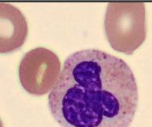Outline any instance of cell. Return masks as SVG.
<instances>
[{
	"label": "cell",
	"mask_w": 152,
	"mask_h": 127,
	"mask_svg": "<svg viewBox=\"0 0 152 127\" xmlns=\"http://www.w3.org/2000/svg\"><path fill=\"white\" fill-rule=\"evenodd\" d=\"M137 104L130 67L122 58L94 48L66 59L48 95L51 114L62 127H129Z\"/></svg>",
	"instance_id": "cell-1"
},
{
	"label": "cell",
	"mask_w": 152,
	"mask_h": 127,
	"mask_svg": "<svg viewBox=\"0 0 152 127\" xmlns=\"http://www.w3.org/2000/svg\"><path fill=\"white\" fill-rule=\"evenodd\" d=\"M104 31L111 47L133 54L147 36L146 9L143 2H110L104 17Z\"/></svg>",
	"instance_id": "cell-2"
},
{
	"label": "cell",
	"mask_w": 152,
	"mask_h": 127,
	"mask_svg": "<svg viewBox=\"0 0 152 127\" xmlns=\"http://www.w3.org/2000/svg\"><path fill=\"white\" fill-rule=\"evenodd\" d=\"M58 55L45 48H35L27 52L19 66L21 85L27 93L41 96L51 91L60 76Z\"/></svg>",
	"instance_id": "cell-3"
},
{
	"label": "cell",
	"mask_w": 152,
	"mask_h": 127,
	"mask_svg": "<svg viewBox=\"0 0 152 127\" xmlns=\"http://www.w3.org/2000/svg\"><path fill=\"white\" fill-rule=\"evenodd\" d=\"M28 25L24 15L13 5L0 3V52L10 53L21 48L27 39Z\"/></svg>",
	"instance_id": "cell-4"
}]
</instances>
